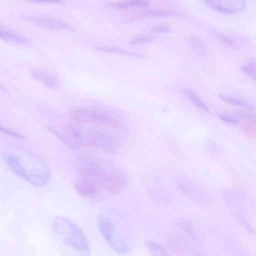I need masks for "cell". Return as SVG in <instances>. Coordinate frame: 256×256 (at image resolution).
Returning <instances> with one entry per match:
<instances>
[{
	"instance_id": "obj_14",
	"label": "cell",
	"mask_w": 256,
	"mask_h": 256,
	"mask_svg": "<svg viewBox=\"0 0 256 256\" xmlns=\"http://www.w3.org/2000/svg\"><path fill=\"white\" fill-rule=\"evenodd\" d=\"M218 96L222 100L230 104L243 107L248 109L253 110L254 108L250 104L224 94H218Z\"/></svg>"
},
{
	"instance_id": "obj_7",
	"label": "cell",
	"mask_w": 256,
	"mask_h": 256,
	"mask_svg": "<svg viewBox=\"0 0 256 256\" xmlns=\"http://www.w3.org/2000/svg\"><path fill=\"white\" fill-rule=\"evenodd\" d=\"M213 10L226 14H234L246 7L245 0H204Z\"/></svg>"
},
{
	"instance_id": "obj_9",
	"label": "cell",
	"mask_w": 256,
	"mask_h": 256,
	"mask_svg": "<svg viewBox=\"0 0 256 256\" xmlns=\"http://www.w3.org/2000/svg\"><path fill=\"white\" fill-rule=\"evenodd\" d=\"M96 184L94 182L86 178L76 181L74 184V188L80 196L84 198H92L98 192Z\"/></svg>"
},
{
	"instance_id": "obj_2",
	"label": "cell",
	"mask_w": 256,
	"mask_h": 256,
	"mask_svg": "<svg viewBox=\"0 0 256 256\" xmlns=\"http://www.w3.org/2000/svg\"><path fill=\"white\" fill-rule=\"evenodd\" d=\"M4 158L10 169L32 184L42 186L48 182L50 169L42 160L35 156L26 154V156H23L8 152Z\"/></svg>"
},
{
	"instance_id": "obj_15",
	"label": "cell",
	"mask_w": 256,
	"mask_h": 256,
	"mask_svg": "<svg viewBox=\"0 0 256 256\" xmlns=\"http://www.w3.org/2000/svg\"><path fill=\"white\" fill-rule=\"evenodd\" d=\"M184 93L189 97L191 102L196 106L206 112H210L208 108L202 101L200 98L193 92L188 90H184Z\"/></svg>"
},
{
	"instance_id": "obj_8",
	"label": "cell",
	"mask_w": 256,
	"mask_h": 256,
	"mask_svg": "<svg viewBox=\"0 0 256 256\" xmlns=\"http://www.w3.org/2000/svg\"><path fill=\"white\" fill-rule=\"evenodd\" d=\"M31 74L34 79L50 89H54L58 86V78L46 70L34 68L31 70Z\"/></svg>"
},
{
	"instance_id": "obj_17",
	"label": "cell",
	"mask_w": 256,
	"mask_h": 256,
	"mask_svg": "<svg viewBox=\"0 0 256 256\" xmlns=\"http://www.w3.org/2000/svg\"><path fill=\"white\" fill-rule=\"evenodd\" d=\"M154 40V38L149 35H140L134 37L130 42L132 46H136L151 42Z\"/></svg>"
},
{
	"instance_id": "obj_11",
	"label": "cell",
	"mask_w": 256,
	"mask_h": 256,
	"mask_svg": "<svg viewBox=\"0 0 256 256\" xmlns=\"http://www.w3.org/2000/svg\"><path fill=\"white\" fill-rule=\"evenodd\" d=\"M148 0H123L114 4V6L120 9L142 8L148 4Z\"/></svg>"
},
{
	"instance_id": "obj_20",
	"label": "cell",
	"mask_w": 256,
	"mask_h": 256,
	"mask_svg": "<svg viewBox=\"0 0 256 256\" xmlns=\"http://www.w3.org/2000/svg\"><path fill=\"white\" fill-rule=\"evenodd\" d=\"M0 130L4 133L10 135V136H12L14 138L22 140L25 139V138L23 136L20 134L13 132L9 129H8L5 127H3L2 126H0Z\"/></svg>"
},
{
	"instance_id": "obj_16",
	"label": "cell",
	"mask_w": 256,
	"mask_h": 256,
	"mask_svg": "<svg viewBox=\"0 0 256 256\" xmlns=\"http://www.w3.org/2000/svg\"><path fill=\"white\" fill-rule=\"evenodd\" d=\"M96 48L98 50L108 52L118 53L120 54L128 55L132 56L140 57L142 58L144 57V56H143L142 54L125 51L124 50H122L114 47L102 46L96 47Z\"/></svg>"
},
{
	"instance_id": "obj_18",
	"label": "cell",
	"mask_w": 256,
	"mask_h": 256,
	"mask_svg": "<svg viewBox=\"0 0 256 256\" xmlns=\"http://www.w3.org/2000/svg\"><path fill=\"white\" fill-rule=\"evenodd\" d=\"M243 71L256 80V64H250L243 66Z\"/></svg>"
},
{
	"instance_id": "obj_22",
	"label": "cell",
	"mask_w": 256,
	"mask_h": 256,
	"mask_svg": "<svg viewBox=\"0 0 256 256\" xmlns=\"http://www.w3.org/2000/svg\"><path fill=\"white\" fill-rule=\"evenodd\" d=\"M37 2H48V3H60L61 0H30Z\"/></svg>"
},
{
	"instance_id": "obj_4",
	"label": "cell",
	"mask_w": 256,
	"mask_h": 256,
	"mask_svg": "<svg viewBox=\"0 0 256 256\" xmlns=\"http://www.w3.org/2000/svg\"><path fill=\"white\" fill-rule=\"evenodd\" d=\"M82 146L96 148L108 152L116 150L120 146L118 135L100 128L82 129Z\"/></svg>"
},
{
	"instance_id": "obj_21",
	"label": "cell",
	"mask_w": 256,
	"mask_h": 256,
	"mask_svg": "<svg viewBox=\"0 0 256 256\" xmlns=\"http://www.w3.org/2000/svg\"><path fill=\"white\" fill-rule=\"evenodd\" d=\"M220 118L221 119L222 121L225 122L227 123L236 125L237 124L238 122L234 118L228 116L224 115H220Z\"/></svg>"
},
{
	"instance_id": "obj_5",
	"label": "cell",
	"mask_w": 256,
	"mask_h": 256,
	"mask_svg": "<svg viewBox=\"0 0 256 256\" xmlns=\"http://www.w3.org/2000/svg\"><path fill=\"white\" fill-rule=\"evenodd\" d=\"M71 116L76 121L82 124H96L122 128V124L111 112L99 108H86L80 107L72 108Z\"/></svg>"
},
{
	"instance_id": "obj_6",
	"label": "cell",
	"mask_w": 256,
	"mask_h": 256,
	"mask_svg": "<svg viewBox=\"0 0 256 256\" xmlns=\"http://www.w3.org/2000/svg\"><path fill=\"white\" fill-rule=\"evenodd\" d=\"M98 228L105 240L116 250L123 251L124 243L118 234L115 222L111 214L103 213L98 219Z\"/></svg>"
},
{
	"instance_id": "obj_13",
	"label": "cell",
	"mask_w": 256,
	"mask_h": 256,
	"mask_svg": "<svg viewBox=\"0 0 256 256\" xmlns=\"http://www.w3.org/2000/svg\"><path fill=\"white\" fill-rule=\"evenodd\" d=\"M189 42L192 49L197 54L203 55L206 52V48L202 41L195 36H190Z\"/></svg>"
},
{
	"instance_id": "obj_1",
	"label": "cell",
	"mask_w": 256,
	"mask_h": 256,
	"mask_svg": "<svg viewBox=\"0 0 256 256\" xmlns=\"http://www.w3.org/2000/svg\"><path fill=\"white\" fill-rule=\"evenodd\" d=\"M74 166L82 176L110 192H120L127 184L120 169L96 157L80 156L75 160Z\"/></svg>"
},
{
	"instance_id": "obj_19",
	"label": "cell",
	"mask_w": 256,
	"mask_h": 256,
	"mask_svg": "<svg viewBox=\"0 0 256 256\" xmlns=\"http://www.w3.org/2000/svg\"><path fill=\"white\" fill-rule=\"evenodd\" d=\"M152 30L155 33H166L170 31V28L167 25L160 24L154 26Z\"/></svg>"
},
{
	"instance_id": "obj_3",
	"label": "cell",
	"mask_w": 256,
	"mask_h": 256,
	"mask_svg": "<svg viewBox=\"0 0 256 256\" xmlns=\"http://www.w3.org/2000/svg\"><path fill=\"white\" fill-rule=\"evenodd\" d=\"M54 232L64 244L76 250L88 254L90 249L86 239L82 230L68 219L56 217L52 221Z\"/></svg>"
},
{
	"instance_id": "obj_10",
	"label": "cell",
	"mask_w": 256,
	"mask_h": 256,
	"mask_svg": "<svg viewBox=\"0 0 256 256\" xmlns=\"http://www.w3.org/2000/svg\"><path fill=\"white\" fill-rule=\"evenodd\" d=\"M30 20L43 27L52 30L69 29L70 28L66 24L52 18L46 17H34Z\"/></svg>"
},
{
	"instance_id": "obj_12",
	"label": "cell",
	"mask_w": 256,
	"mask_h": 256,
	"mask_svg": "<svg viewBox=\"0 0 256 256\" xmlns=\"http://www.w3.org/2000/svg\"><path fill=\"white\" fill-rule=\"evenodd\" d=\"M0 34L1 38L4 40L22 44L26 43V38L11 31L1 28Z\"/></svg>"
}]
</instances>
